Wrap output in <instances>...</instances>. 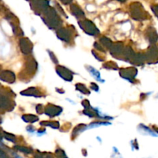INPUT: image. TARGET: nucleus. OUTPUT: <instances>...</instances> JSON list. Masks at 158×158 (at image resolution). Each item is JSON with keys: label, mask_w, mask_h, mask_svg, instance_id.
<instances>
[]
</instances>
